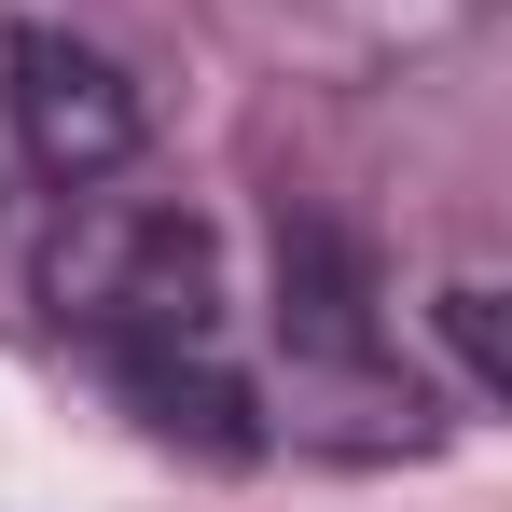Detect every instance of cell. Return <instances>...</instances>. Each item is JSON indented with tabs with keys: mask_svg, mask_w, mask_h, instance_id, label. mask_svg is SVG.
I'll return each mask as SVG.
<instances>
[{
	"mask_svg": "<svg viewBox=\"0 0 512 512\" xmlns=\"http://www.w3.org/2000/svg\"><path fill=\"white\" fill-rule=\"evenodd\" d=\"M42 319L97 360L125 346H222V236L167 194H84L42 236Z\"/></svg>",
	"mask_w": 512,
	"mask_h": 512,
	"instance_id": "1",
	"label": "cell"
},
{
	"mask_svg": "<svg viewBox=\"0 0 512 512\" xmlns=\"http://www.w3.org/2000/svg\"><path fill=\"white\" fill-rule=\"evenodd\" d=\"M0 125H14V153L56 180V194H97V180L139 153V84L97 56V42H70V28H14V56H0Z\"/></svg>",
	"mask_w": 512,
	"mask_h": 512,
	"instance_id": "2",
	"label": "cell"
},
{
	"mask_svg": "<svg viewBox=\"0 0 512 512\" xmlns=\"http://www.w3.org/2000/svg\"><path fill=\"white\" fill-rule=\"evenodd\" d=\"M111 388H125V416L153 429V443H194V457H263V429H250V388L222 374V346H125L111 360Z\"/></svg>",
	"mask_w": 512,
	"mask_h": 512,
	"instance_id": "3",
	"label": "cell"
},
{
	"mask_svg": "<svg viewBox=\"0 0 512 512\" xmlns=\"http://www.w3.org/2000/svg\"><path fill=\"white\" fill-rule=\"evenodd\" d=\"M277 333L305 360H374V263L333 222H277Z\"/></svg>",
	"mask_w": 512,
	"mask_h": 512,
	"instance_id": "4",
	"label": "cell"
},
{
	"mask_svg": "<svg viewBox=\"0 0 512 512\" xmlns=\"http://www.w3.org/2000/svg\"><path fill=\"white\" fill-rule=\"evenodd\" d=\"M443 333L471 360V388H499V291H443Z\"/></svg>",
	"mask_w": 512,
	"mask_h": 512,
	"instance_id": "5",
	"label": "cell"
}]
</instances>
